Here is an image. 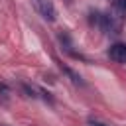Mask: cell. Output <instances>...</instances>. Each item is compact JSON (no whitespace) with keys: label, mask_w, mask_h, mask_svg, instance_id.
<instances>
[{"label":"cell","mask_w":126,"mask_h":126,"mask_svg":"<svg viewBox=\"0 0 126 126\" xmlns=\"http://www.w3.org/2000/svg\"><path fill=\"white\" fill-rule=\"evenodd\" d=\"M33 4H35V8H37V12H39L47 22H53V20H55L57 12H55V6H53L51 0H33Z\"/></svg>","instance_id":"1"},{"label":"cell","mask_w":126,"mask_h":126,"mask_svg":"<svg viewBox=\"0 0 126 126\" xmlns=\"http://www.w3.org/2000/svg\"><path fill=\"white\" fill-rule=\"evenodd\" d=\"M116 22L126 20V0H110V12H108Z\"/></svg>","instance_id":"2"},{"label":"cell","mask_w":126,"mask_h":126,"mask_svg":"<svg viewBox=\"0 0 126 126\" xmlns=\"http://www.w3.org/2000/svg\"><path fill=\"white\" fill-rule=\"evenodd\" d=\"M108 57H110L114 63L124 65V63H126V43H114V45H110Z\"/></svg>","instance_id":"3"},{"label":"cell","mask_w":126,"mask_h":126,"mask_svg":"<svg viewBox=\"0 0 126 126\" xmlns=\"http://www.w3.org/2000/svg\"><path fill=\"white\" fill-rule=\"evenodd\" d=\"M8 96H10V91L6 85H0V102H8Z\"/></svg>","instance_id":"4"},{"label":"cell","mask_w":126,"mask_h":126,"mask_svg":"<svg viewBox=\"0 0 126 126\" xmlns=\"http://www.w3.org/2000/svg\"><path fill=\"white\" fill-rule=\"evenodd\" d=\"M89 126H106V124H102L98 120H89Z\"/></svg>","instance_id":"5"}]
</instances>
